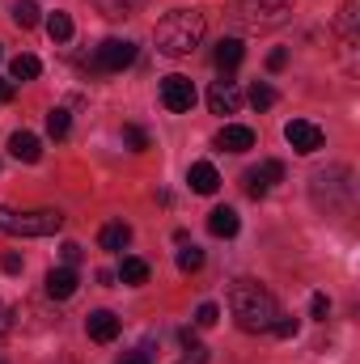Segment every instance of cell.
I'll return each mask as SVG.
<instances>
[{
  "instance_id": "17",
  "label": "cell",
  "mask_w": 360,
  "mask_h": 364,
  "mask_svg": "<svg viewBox=\"0 0 360 364\" xmlns=\"http://www.w3.org/2000/svg\"><path fill=\"white\" fill-rule=\"evenodd\" d=\"M242 55H246V47H242V38H221V43H216V68H225V73H233V68L242 64Z\"/></svg>"
},
{
  "instance_id": "5",
  "label": "cell",
  "mask_w": 360,
  "mask_h": 364,
  "mask_svg": "<svg viewBox=\"0 0 360 364\" xmlns=\"http://www.w3.org/2000/svg\"><path fill=\"white\" fill-rule=\"evenodd\" d=\"M352 174L344 170V166H335V170H318L314 174V203L318 208H327V212H335V208H344L348 199H352Z\"/></svg>"
},
{
  "instance_id": "18",
  "label": "cell",
  "mask_w": 360,
  "mask_h": 364,
  "mask_svg": "<svg viewBox=\"0 0 360 364\" xmlns=\"http://www.w3.org/2000/svg\"><path fill=\"white\" fill-rule=\"evenodd\" d=\"M238 225H242V220H238L233 208H212V212H208V229H212L216 237H233Z\"/></svg>"
},
{
  "instance_id": "19",
  "label": "cell",
  "mask_w": 360,
  "mask_h": 364,
  "mask_svg": "<svg viewBox=\"0 0 360 364\" xmlns=\"http://www.w3.org/2000/svg\"><path fill=\"white\" fill-rule=\"evenodd\" d=\"M97 9L119 21V17H136V13L144 9V0H97Z\"/></svg>"
},
{
  "instance_id": "27",
  "label": "cell",
  "mask_w": 360,
  "mask_h": 364,
  "mask_svg": "<svg viewBox=\"0 0 360 364\" xmlns=\"http://www.w3.org/2000/svg\"><path fill=\"white\" fill-rule=\"evenodd\" d=\"M297 331H301V322H297L292 314H280V318L271 322V335H280V339H292Z\"/></svg>"
},
{
  "instance_id": "22",
  "label": "cell",
  "mask_w": 360,
  "mask_h": 364,
  "mask_svg": "<svg viewBox=\"0 0 360 364\" xmlns=\"http://www.w3.org/2000/svg\"><path fill=\"white\" fill-rule=\"evenodd\" d=\"M13 21H17L21 30L38 26V0H17V4H13Z\"/></svg>"
},
{
  "instance_id": "34",
  "label": "cell",
  "mask_w": 360,
  "mask_h": 364,
  "mask_svg": "<svg viewBox=\"0 0 360 364\" xmlns=\"http://www.w3.org/2000/svg\"><path fill=\"white\" fill-rule=\"evenodd\" d=\"M119 364H153V352L149 348H136V352H127Z\"/></svg>"
},
{
  "instance_id": "9",
  "label": "cell",
  "mask_w": 360,
  "mask_h": 364,
  "mask_svg": "<svg viewBox=\"0 0 360 364\" xmlns=\"http://www.w3.org/2000/svg\"><path fill=\"white\" fill-rule=\"evenodd\" d=\"M284 178V166L280 161H263V166H255V170H246V195L250 199H263L271 191V182Z\"/></svg>"
},
{
  "instance_id": "7",
  "label": "cell",
  "mask_w": 360,
  "mask_h": 364,
  "mask_svg": "<svg viewBox=\"0 0 360 364\" xmlns=\"http://www.w3.org/2000/svg\"><path fill=\"white\" fill-rule=\"evenodd\" d=\"M284 140H288L301 157H309V153H318V149H322V140H327V136H322V127H318V123H309V119H288V123H284Z\"/></svg>"
},
{
  "instance_id": "10",
  "label": "cell",
  "mask_w": 360,
  "mask_h": 364,
  "mask_svg": "<svg viewBox=\"0 0 360 364\" xmlns=\"http://www.w3.org/2000/svg\"><path fill=\"white\" fill-rule=\"evenodd\" d=\"M208 106H212V114H238L242 93H238L233 81H216V85L208 90Z\"/></svg>"
},
{
  "instance_id": "3",
  "label": "cell",
  "mask_w": 360,
  "mask_h": 364,
  "mask_svg": "<svg viewBox=\"0 0 360 364\" xmlns=\"http://www.w3.org/2000/svg\"><path fill=\"white\" fill-rule=\"evenodd\" d=\"M60 229H64V216L55 208H38V212L0 208V233H13V237H51Z\"/></svg>"
},
{
  "instance_id": "31",
  "label": "cell",
  "mask_w": 360,
  "mask_h": 364,
  "mask_svg": "<svg viewBox=\"0 0 360 364\" xmlns=\"http://www.w3.org/2000/svg\"><path fill=\"white\" fill-rule=\"evenodd\" d=\"M309 309H314V318H318V322H327V318H331V301H327L322 292H314V301H309Z\"/></svg>"
},
{
  "instance_id": "13",
  "label": "cell",
  "mask_w": 360,
  "mask_h": 364,
  "mask_svg": "<svg viewBox=\"0 0 360 364\" xmlns=\"http://www.w3.org/2000/svg\"><path fill=\"white\" fill-rule=\"evenodd\" d=\"M85 331H90V339H97V343H110L119 335V318L110 309H93L90 318H85Z\"/></svg>"
},
{
  "instance_id": "39",
  "label": "cell",
  "mask_w": 360,
  "mask_h": 364,
  "mask_svg": "<svg viewBox=\"0 0 360 364\" xmlns=\"http://www.w3.org/2000/svg\"><path fill=\"white\" fill-rule=\"evenodd\" d=\"M0 364H4V360H0Z\"/></svg>"
},
{
  "instance_id": "25",
  "label": "cell",
  "mask_w": 360,
  "mask_h": 364,
  "mask_svg": "<svg viewBox=\"0 0 360 364\" xmlns=\"http://www.w3.org/2000/svg\"><path fill=\"white\" fill-rule=\"evenodd\" d=\"M356 17H360V0H348L344 13H339V34L344 38H356Z\"/></svg>"
},
{
  "instance_id": "36",
  "label": "cell",
  "mask_w": 360,
  "mask_h": 364,
  "mask_svg": "<svg viewBox=\"0 0 360 364\" xmlns=\"http://www.w3.org/2000/svg\"><path fill=\"white\" fill-rule=\"evenodd\" d=\"M9 331H13V314H9V305L0 301V339H4Z\"/></svg>"
},
{
  "instance_id": "30",
  "label": "cell",
  "mask_w": 360,
  "mask_h": 364,
  "mask_svg": "<svg viewBox=\"0 0 360 364\" xmlns=\"http://www.w3.org/2000/svg\"><path fill=\"white\" fill-rule=\"evenodd\" d=\"M123 140H127V144H132L136 153H144V149H149V136H144V132H140L136 123H127V127H123Z\"/></svg>"
},
{
  "instance_id": "1",
  "label": "cell",
  "mask_w": 360,
  "mask_h": 364,
  "mask_svg": "<svg viewBox=\"0 0 360 364\" xmlns=\"http://www.w3.org/2000/svg\"><path fill=\"white\" fill-rule=\"evenodd\" d=\"M229 314H233V322L246 335H263V331H271V322L280 318V305H275V296H271L263 284L238 279L229 288Z\"/></svg>"
},
{
  "instance_id": "12",
  "label": "cell",
  "mask_w": 360,
  "mask_h": 364,
  "mask_svg": "<svg viewBox=\"0 0 360 364\" xmlns=\"http://www.w3.org/2000/svg\"><path fill=\"white\" fill-rule=\"evenodd\" d=\"M9 153H13L17 161L34 166V161L43 157V144H38V136H34V132H13V136H9Z\"/></svg>"
},
{
  "instance_id": "14",
  "label": "cell",
  "mask_w": 360,
  "mask_h": 364,
  "mask_svg": "<svg viewBox=\"0 0 360 364\" xmlns=\"http://www.w3.org/2000/svg\"><path fill=\"white\" fill-rule=\"evenodd\" d=\"M77 272L73 267H51L47 272V296H55V301H68L73 292H77Z\"/></svg>"
},
{
  "instance_id": "21",
  "label": "cell",
  "mask_w": 360,
  "mask_h": 364,
  "mask_svg": "<svg viewBox=\"0 0 360 364\" xmlns=\"http://www.w3.org/2000/svg\"><path fill=\"white\" fill-rule=\"evenodd\" d=\"M9 73H13V81H34V77L43 73V64H38L34 55H17V60L9 64Z\"/></svg>"
},
{
  "instance_id": "24",
  "label": "cell",
  "mask_w": 360,
  "mask_h": 364,
  "mask_svg": "<svg viewBox=\"0 0 360 364\" xmlns=\"http://www.w3.org/2000/svg\"><path fill=\"white\" fill-rule=\"evenodd\" d=\"M68 127H73V114L55 106V110L47 114V136H55V140H64V136H68Z\"/></svg>"
},
{
  "instance_id": "4",
  "label": "cell",
  "mask_w": 360,
  "mask_h": 364,
  "mask_svg": "<svg viewBox=\"0 0 360 364\" xmlns=\"http://www.w3.org/2000/svg\"><path fill=\"white\" fill-rule=\"evenodd\" d=\"M233 21L242 30H275V26L288 21V4L284 0H238Z\"/></svg>"
},
{
  "instance_id": "29",
  "label": "cell",
  "mask_w": 360,
  "mask_h": 364,
  "mask_svg": "<svg viewBox=\"0 0 360 364\" xmlns=\"http://www.w3.org/2000/svg\"><path fill=\"white\" fill-rule=\"evenodd\" d=\"M271 102H275V90H271V85H255V90H250V106H255V110H268Z\"/></svg>"
},
{
  "instance_id": "28",
  "label": "cell",
  "mask_w": 360,
  "mask_h": 364,
  "mask_svg": "<svg viewBox=\"0 0 360 364\" xmlns=\"http://www.w3.org/2000/svg\"><path fill=\"white\" fill-rule=\"evenodd\" d=\"M221 322V309L212 305V301H203L199 309H195V326H216Z\"/></svg>"
},
{
  "instance_id": "26",
  "label": "cell",
  "mask_w": 360,
  "mask_h": 364,
  "mask_svg": "<svg viewBox=\"0 0 360 364\" xmlns=\"http://www.w3.org/2000/svg\"><path fill=\"white\" fill-rule=\"evenodd\" d=\"M199 267H203V250H199V246H186V250H179V272H199Z\"/></svg>"
},
{
  "instance_id": "11",
  "label": "cell",
  "mask_w": 360,
  "mask_h": 364,
  "mask_svg": "<svg viewBox=\"0 0 360 364\" xmlns=\"http://www.w3.org/2000/svg\"><path fill=\"white\" fill-rule=\"evenodd\" d=\"M216 149H225V153H246V149H255V132L242 127V123H225L221 136H216Z\"/></svg>"
},
{
  "instance_id": "16",
  "label": "cell",
  "mask_w": 360,
  "mask_h": 364,
  "mask_svg": "<svg viewBox=\"0 0 360 364\" xmlns=\"http://www.w3.org/2000/svg\"><path fill=\"white\" fill-rule=\"evenodd\" d=\"M132 242V225H123V220H110V225H102V233H97V246L102 250H123Z\"/></svg>"
},
{
  "instance_id": "23",
  "label": "cell",
  "mask_w": 360,
  "mask_h": 364,
  "mask_svg": "<svg viewBox=\"0 0 360 364\" xmlns=\"http://www.w3.org/2000/svg\"><path fill=\"white\" fill-rule=\"evenodd\" d=\"M119 279H123V284H144V279H149V263H144V259H123Z\"/></svg>"
},
{
  "instance_id": "33",
  "label": "cell",
  "mask_w": 360,
  "mask_h": 364,
  "mask_svg": "<svg viewBox=\"0 0 360 364\" xmlns=\"http://www.w3.org/2000/svg\"><path fill=\"white\" fill-rule=\"evenodd\" d=\"M179 364H208V348H199V343H191V348H186V356H182Z\"/></svg>"
},
{
  "instance_id": "8",
  "label": "cell",
  "mask_w": 360,
  "mask_h": 364,
  "mask_svg": "<svg viewBox=\"0 0 360 364\" xmlns=\"http://www.w3.org/2000/svg\"><path fill=\"white\" fill-rule=\"evenodd\" d=\"M162 106H166V110H174V114L191 110V106H195V85H191L186 77H179V73H174V77H166V81H162Z\"/></svg>"
},
{
  "instance_id": "15",
  "label": "cell",
  "mask_w": 360,
  "mask_h": 364,
  "mask_svg": "<svg viewBox=\"0 0 360 364\" xmlns=\"http://www.w3.org/2000/svg\"><path fill=\"white\" fill-rule=\"evenodd\" d=\"M186 182H191V191H195V195H216L221 174H216L208 161H195V166H191V174H186Z\"/></svg>"
},
{
  "instance_id": "2",
  "label": "cell",
  "mask_w": 360,
  "mask_h": 364,
  "mask_svg": "<svg viewBox=\"0 0 360 364\" xmlns=\"http://www.w3.org/2000/svg\"><path fill=\"white\" fill-rule=\"evenodd\" d=\"M203 30H208V21H203L199 9H174L157 21V51L170 55V60L191 55L203 43Z\"/></svg>"
},
{
  "instance_id": "38",
  "label": "cell",
  "mask_w": 360,
  "mask_h": 364,
  "mask_svg": "<svg viewBox=\"0 0 360 364\" xmlns=\"http://www.w3.org/2000/svg\"><path fill=\"white\" fill-rule=\"evenodd\" d=\"M13 97V81H0V102H9Z\"/></svg>"
},
{
  "instance_id": "35",
  "label": "cell",
  "mask_w": 360,
  "mask_h": 364,
  "mask_svg": "<svg viewBox=\"0 0 360 364\" xmlns=\"http://www.w3.org/2000/svg\"><path fill=\"white\" fill-rule=\"evenodd\" d=\"M284 64H288V51H284V47H275V51L268 55V68H271V73H280Z\"/></svg>"
},
{
  "instance_id": "37",
  "label": "cell",
  "mask_w": 360,
  "mask_h": 364,
  "mask_svg": "<svg viewBox=\"0 0 360 364\" xmlns=\"http://www.w3.org/2000/svg\"><path fill=\"white\" fill-rule=\"evenodd\" d=\"M0 267H4L9 275H17V272H21V255H4V259H0Z\"/></svg>"
},
{
  "instance_id": "20",
  "label": "cell",
  "mask_w": 360,
  "mask_h": 364,
  "mask_svg": "<svg viewBox=\"0 0 360 364\" xmlns=\"http://www.w3.org/2000/svg\"><path fill=\"white\" fill-rule=\"evenodd\" d=\"M47 34H51V43H68L73 38V17L68 13H51L47 17Z\"/></svg>"
},
{
  "instance_id": "32",
  "label": "cell",
  "mask_w": 360,
  "mask_h": 364,
  "mask_svg": "<svg viewBox=\"0 0 360 364\" xmlns=\"http://www.w3.org/2000/svg\"><path fill=\"white\" fill-rule=\"evenodd\" d=\"M60 255H64V267H77V263H81V246H77V242H64Z\"/></svg>"
},
{
  "instance_id": "6",
  "label": "cell",
  "mask_w": 360,
  "mask_h": 364,
  "mask_svg": "<svg viewBox=\"0 0 360 364\" xmlns=\"http://www.w3.org/2000/svg\"><path fill=\"white\" fill-rule=\"evenodd\" d=\"M132 60H136V43H127V38H106V43L97 47V55H93V68H97V73H123Z\"/></svg>"
}]
</instances>
